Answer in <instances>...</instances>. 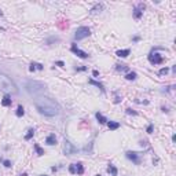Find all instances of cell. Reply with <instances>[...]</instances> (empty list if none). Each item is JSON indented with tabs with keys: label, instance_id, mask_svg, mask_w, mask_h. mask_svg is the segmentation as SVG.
Here are the masks:
<instances>
[{
	"label": "cell",
	"instance_id": "1",
	"mask_svg": "<svg viewBox=\"0 0 176 176\" xmlns=\"http://www.w3.org/2000/svg\"><path fill=\"white\" fill-rule=\"evenodd\" d=\"M35 106L40 114L47 117H55L59 114V106L58 103L48 96H39L35 101Z\"/></svg>",
	"mask_w": 176,
	"mask_h": 176
},
{
	"label": "cell",
	"instance_id": "2",
	"mask_svg": "<svg viewBox=\"0 0 176 176\" xmlns=\"http://www.w3.org/2000/svg\"><path fill=\"white\" fill-rule=\"evenodd\" d=\"M0 90L7 94H18V88L15 83L4 73H0Z\"/></svg>",
	"mask_w": 176,
	"mask_h": 176
},
{
	"label": "cell",
	"instance_id": "3",
	"mask_svg": "<svg viewBox=\"0 0 176 176\" xmlns=\"http://www.w3.org/2000/svg\"><path fill=\"white\" fill-rule=\"evenodd\" d=\"M25 88L30 95H40L46 92L47 85L41 81H26L25 83Z\"/></svg>",
	"mask_w": 176,
	"mask_h": 176
},
{
	"label": "cell",
	"instance_id": "4",
	"mask_svg": "<svg viewBox=\"0 0 176 176\" xmlns=\"http://www.w3.org/2000/svg\"><path fill=\"white\" fill-rule=\"evenodd\" d=\"M91 35V30H90V28H87V26H80V28H77V30L74 33V40H83V39H85L88 37V36Z\"/></svg>",
	"mask_w": 176,
	"mask_h": 176
},
{
	"label": "cell",
	"instance_id": "5",
	"mask_svg": "<svg viewBox=\"0 0 176 176\" xmlns=\"http://www.w3.org/2000/svg\"><path fill=\"white\" fill-rule=\"evenodd\" d=\"M125 156H127V158L131 160L134 164H136V165L140 164V154L139 153H136V151H127Z\"/></svg>",
	"mask_w": 176,
	"mask_h": 176
},
{
	"label": "cell",
	"instance_id": "6",
	"mask_svg": "<svg viewBox=\"0 0 176 176\" xmlns=\"http://www.w3.org/2000/svg\"><path fill=\"white\" fill-rule=\"evenodd\" d=\"M63 151H65V156H72L77 151V149L72 145L69 140H65V145H63Z\"/></svg>",
	"mask_w": 176,
	"mask_h": 176
},
{
	"label": "cell",
	"instance_id": "7",
	"mask_svg": "<svg viewBox=\"0 0 176 176\" xmlns=\"http://www.w3.org/2000/svg\"><path fill=\"white\" fill-rule=\"evenodd\" d=\"M70 51H72V52H74V54L77 55V57H79V58H81V59H87V58L90 57V55H88L87 52H84V51L80 50L79 47L76 46V44H73V46L70 47Z\"/></svg>",
	"mask_w": 176,
	"mask_h": 176
},
{
	"label": "cell",
	"instance_id": "8",
	"mask_svg": "<svg viewBox=\"0 0 176 176\" xmlns=\"http://www.w3.org/2000/svg\"><path fill=\"white\" fill-rule=\"evenodd\" d=\"M149 61H150V63H153V65H158V63H162V61H164V58L161 57L160 54H150L149 55Z\"/></svg>",
	"mask_w": 176,
	"mask_h": 176
},
{
	"label": "cell",
	"instance_id": "9",
	"mask_svg": "<svg viewBox=\"0 0 176 176\" xmlns=\"http://www.w3.org/2000/svg\"><path fill=\"white\" fill-rule=\"evenodd\" d=\"M143 10H145V6H143V4H139L136 8H135V11H134V18L139 19V18L143 15Z\"/></svg>",
	"mask_w": 176,
	"mask_h": 176
},
{
	"label": "cell",
	"instance_id": "10",
	"mask_svg": "<svg viewBox=\"0 0 176 176\" xmlns=\"http://www.w3.org/2000/svg\"><path fill=\"white\" fill-rule=\"evenodd\" d=\"M46 143H47L48 146H54V145H57V136H55V134L48 135V136H47V139H46Z\"/></svg>",
	"mask_w": 176,
	"mask_h": 176
},
{
	"label": "cell",
	"instance_id": "11",
	"mask_svg": "<svg viewBox=\"0 0 176 176\" xmlns=\"http://www.w3.org/2000/svg\"><path fill=\"white\" fill-rule=\"evenodd\" d=\"M129 54H131L129 50H118L116 52V55H117V57H120V58H127Z\"/></svg>",
	"mask_w": 176,
	"mask_h": 176
},
{
	"label": "cell",
	"instance_id": "12",
	"mask_svg": "<svg viewBox=\"0 0 176 176\" xmlns=\"http://www.w3.org/2000/svg\"><path fill=\"white\" fill-rule=\"evenodd\" d=\"M107 172H109V173L112 175V176H117V175H118V171H117V168H116L113 164H109V167H107Z\"/></svg>",
	"mask_w": 176,
	"mask_h": 176
},
{
	"label": "cell",
	"instance_id": "13",
	"mask_svg": "<svg viewBox=\"0 0 176 176\" xmlns=\"http://www.w3.org/2000/svg\"><path fill=\"white\" fill-rule=\"evenodd\" d=\"M107 127H109L110 131L118 129V128H120V123H117V121H109V123H107Z\"/></svg>",
	"mask_w": 176,
	"mask_h": 176
},
{
	"label": "cell",
	"instance_id": "14",
	"mask_svg": "<svg viewBox=\"0 0 176 176\" xmlns=\"http://www.w3.org/2000/svg\"><path fill=\"white\" fill-rule=\"evenodd\" d=\"M88 83H90V84H92V85H95V87H98L99 90L102 91V92H105V88H103V85H102V84L99 83V81H95L94 79H90V80H88Z\"/></svg>",
	"mask_w": 176,
	"mask_h": 176
},
{
	"label": "cell",
	"instance_id": "15",
	"mask_svg": "<svg viewBox=\"0 0 176 176\" xmlns=\"http://www.w3.org/2000/svg\"><path fill=\"white\" fill-rule=\"evenodd\" d=\"M11 103H13V101H11V96H8V95H6V96L2 99V105L6 106V107L7 106H11Z\"/></svg>",
	"mask_w": 176,
	"mask_h": 176
},
{
	"label": "cell",
	"instance_id": "16",
	"mask_svg": "<svg viewBox=\"0 0 176 176\" xmlns=\"http://www.w3.org/2000/svg\"><path fill=\"white\" fill-rule=\"evenodd\" d=\"M74 167H76V173H77V175H83V173H84V167H83L81 162L74 164Z\"/></svg>",
	"mask_w": 176,
	"mask_h": 176
},
{
	"label": "cell",
	"instance_id": "17",
	"mask_svg": "<svg viewBox=\"0 0 176 176\" xmlns=\"http://www.w3.org/2000/svg\"><path fill=\"white\" fill-rule=\"evenodd\" d=\"M95 117H96V120L99 121V123L101 124H105V123H107V118H106V117L103 116V114H101V113H96V114H95Z\"/></svg>",
	"mask_w": 176,
	"mask_h": 176
},
{
	"label": "cell",
	"instance_id": "18",
	"mask_svg": "<svg viewBox=\"0 0 176 176\" xmlns=\"http://www.w3.org/2000/svg\"><path fill=\"white\" fill-rule=\"evenodd\" d=\"M33 135H35V129H33V128H30V129L28 131V134L25 135V140H30V139L33 138Z\"/></svg>",
	"mask_w": 176,
	"mask_h": 176
},
{
	"label": "cell",
	"instance_id": "19",
	"mask_svg": "<svg viewBox=\"0 0 176 176\" xmlns=\"http://www.w3.org/2000/svg\"><path fill=\"white\" fill-rule=\"evenodd\" d=\"M15 114H17V117H22V116L25 114V110H24V107H22V106H18V109H17Z\"/></svg>",
	"mask_w": 176,
	"mask_h": 176
},
{
	"label": "cell",
	"instance_id": "20",
	"mask_svg": "<svg viewBox=\"0 0 176 176\" xmlns=\"http://www.w3.org/2000/svg\"><path fill=\"white\" fill-rule=\"evenodd\" d=\"M125 79H127V80H135V79H136V73H135V72L128 73V74L125 76Z\"/></svg>",
	"mask_w": 176,
	"mask_h": 176
},
{
	"label": "cell",
	"instance_id": "21",
	"mask_svg": "<svg viewBox=\"0 0 176 176\" xmlns=\"http://www.w3.org/2000/svg\"><path fill=\"white\" fill-rule=\"evenodd\" d=\"M35 149H36V151H37L39 156H43V154H44V150H43L41 147H40L39 145H35Z\"/></svg>",
	"mask_w": 176,
	"mask_h": 176
},
{
	"label": "cell",
	"instance_id": "22",
	"mask_svg": "<svg viewBox=\"0 0 176 176\" xmlns=\"http://www.w3.org/2000/svg\"><path fill=\"white\" fill-rule=\"evenodd\" d=\"M98 10H99V11L102 10V4H96L92 10H91V13H92V14H94V13H98Z\"/></svg>",
	"mask_w": 176,
	"mask_h": 176
},
{
	"label": "cell",
	"instance_id": "23",
	"mask_svg": "<svg viewBox=\"0 0 176 176\" xmlns=\"http://www.w3.org/2000/svg\"><path fill=\"white\" fill-rule=\"evenodd\" d=\"M116 69H117V70H127L128 68H127L125 65H117V68H116Z\"/></svg>",
	"mask_w": 176,
	"mask_h": 176
},
{
	"label": "cell",
	"instance_id": "24",
	"mask_svg": "<svg viewBox=\"0 0 176 176\" xmlns=\"http://www.w3.org/2000/svg\"><path fill=\"white\" fill-rule=\"evenodd\" d=\"M3 165H4L6 168H10V167H11V161H8V160H3Z\"/></svg>",
	"mask_w": 176,
	"mask_h": 176
},
{
	"label": "cell",
	"instance_id": "25",
	"mask_svg": "<svg viewBox=\"0 0 176 176\" xmlns=\"http://www.w3.org/2000/svg\"><path fill=\"white\" fill-rule=\"evenodd\" d=\"M69 172H70V173H76V167H74V164H72L70 167H69Z\"/></svg>",
	"mask_w": 176,
	"mask_h": 176
},
{
	"label": "cell",
	"instance_id": "26",
	"mask_svg": "<svg viewBox=\"0 0 176 176\" xmlns=\"http://www.w3.org/2000/svg\"><path fill=\"white\" fill-rule=\"evenodd\" d=\"M168 72H169V69H168V68H162V69L160 70V74H167Z\"/></svg>",
	"mask_w": 176,
	"mask_h": 176
},
{
	"label": "cell",
	"instance_id": "27",
	"mask_svg": "<svg viewBox=\"0 0 176 176\" xmlns=\"http://www.w3.org/2000/svg\"><path fill=\"white\" fill-rule=\"evenodd\" d=\"M127 113H128V114H134V116L138 114V113L135 112V110H132V109H127Z\"/></svg>",
	"mask_w": 176,
	"mask_h": 176
},
{
	"label": "cell",
	"instance_id": "28",
	"mask_svg": "<svg viewBox=\"0 0 176 176\" xmlns=\"http://www.w3.org/2000/svg\"><path fill=\"white\" fill-rule=\"evenodd\" d=\"M29 70H30V72H35V70H36V66H35V62H32V63H30V68H29Z\"/></svg>",
	"mask_w": 176,
	"mask_h": 176
},
{
	"label": "cell",
	"instance_id": "29",
	"mask_svg": "<svg viewBox=\"0 0 176 176\" xmlns=\"http://www.w3.org/2000/svg\"><path fill=\"white\" fill-rule=\"evenodd\" d=\"M35 66H36V69H39V70H43V65L41 63H35Z\"/></svg>",
	"mask_w": 176,
	"mask_h": 176
},
{
	"label": "cell",
	"instance_id": "30",
	"mask_svg": "<svg viewBox=\"0 0 176 176\" xmlns=\"http://www.w3.org/2000/svg\"><path fill=\"white\" fill-rule=\"evenodd\" d=\"M147 134H153V125H151V124L147 127Z\"/></svg>",
	"mask_w": 176,
	"mask_h": 176
},
{
	"label": "cell",
	"instance_id": "31",
	"mask_svg": "<svg viewBox=\"0 0 176 176\" xmlns=\"http://www.w3.org/2000/svg\"><path fill=\"white\" fill-rule=\"evenodd\" d=\"M76 70L77 72H83V70H87V68L85 66H83V68H76Z\"/></svg>",
	"mask_w": 176,
	"mask_h": 176
},
{
	"label": "cell",
	"instance_id": "32",
	"mask_svg": "<svg viewBox=\"0 0 176 176\" xmlns=\"http://www.w3.org/2000/svg\"><path fill=\"white\" fill-rule=\"evenodd\" d=\"M57 65H58V66H61V68H63V66H65V63H63L62 61H58V62H57Z\"/></svg>",
	"mask_w": 176,
	"mask_h": 176
},
{
	"label": "cell",
	"instance_id": "33",
	"mask_svg": "<svg viewBox=\"0 0 176 176\" xmlns=\"http://www.w3.org/2000/svg\"><path fill=\"white\" fill-rule=\"evenodd\" d=\"M92 74L96 77V76H99V72H98V70H94V72H92Z\"/></svg>",
	"mask_w": 176,
	"mask_h": 176
},
{
	"label": "cell",
	"instance_id": "34",
	"mask_svg": "<svg viewBox=\"0 0 176 176\" xmlns=\"http://www.w3.org/2000/svg\"><path fill=\"white\" fill-rule=\"evenodd\" d=\"M3 15V13H2V10H0V17H2Z\"/></svg>",
	"mask_w": 176,
	"mask_h": 176
},
{
	"label": "cell",
	"instance_id": "35",
	"mask_svg": "<svg viewBox=\"0 0 176 176\" xmlns=\"http://www.w3.org/2000/svg\"><path fill=\"white\" fill-rule=\"evenodd\" d=\"M40 176H47V175H40Z\"/></svg>",
	"mask_w": 176,
	"mask_h": 176
},
{
	"label": "cell",
	"instance_id": "36",
	"mask_svg": "<svg viewBox=\"0 0 176 176\" xmlns=\"http://www.w3.org/2000/svg\"><path fill=\"white\" fill-rule=\"evenodd\" d=\"M96 176H101V175H96Z\"/></svg>",
	"mask_w": 176,
	"mask_h": 176
}]
</instances>
